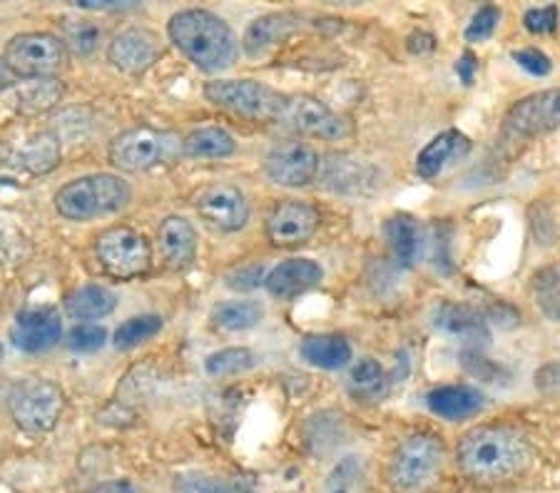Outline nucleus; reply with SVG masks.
Instances as JSON below:
<instances>
[{"mask_svg":"<svg viewBox=\"0 0 560 493\" xmlns=\"http://www.w3.org/2000/svg\"><path fill=\"white\" fill-rule=\"evenodd\" d=\"M536 451L518 429L481 424L460 436L456 461L464 477L476 486H503L526 477Z\"/></svg>","mask_w":560,"mask_h":493,"instance_id":"obj_1","label":"nucleus"},{"mask_svg":"<svg viewBox=\"0 0 560 493\" xmlns=\"http://www.w3.org/2000/svg\"><path fill=\"white\" fill-rule=\"evenodd\" d=\"M170 40L205 73H224L240 58V40L228 23L212 11L189 8L170 17Z\"/></svg>","mask_w":560,"mask_h":493,"instance_id":"obj_2","label":"nucleus"},{"mask_svg":"<svg viewBox=\"0 0 560 493\" xmlns=\"http://www.w3.org/2000/svg\"><path fill=\"white\" fill-rule=\"evenodd\" d=\"M446 446L433 434H411L388 461V483L396 493H429L444 479Z\"/></svg>","mask_w":560,"mask_h":493,"instance_id":"obj_3","label":"nucleus"},{"mask_svg":"<svg viewBox=\"0 0 560 493\" xmlns=\"http://www.w3.org/2000/svg\"><path fill=\"white\" fill-rule=\"evenodd\" d=\"M130 187L120 175L101 173L78 177L62 185L56 195V210L70 222L107 218L128 208Z\"/></svg>","mask_w":560,"mask_h":493,"instance_id":"obj_4","label":"nucleus"},{"mask_svg":"<svg viewBox=\"0 0 560 493\" xmlns=\"http://www.w3.org/2000/svg\"><path fill=\"white\" fill-rule=\"evenodd\" d=\"M205 97L222 110L255 122H279L287 105L284 93L259 80H212L205 85Z\"/></svg>","mask_w":560,"mask_h":493,"instance_id":"obj_5","label":"nucleus"},{"mask_svg":"<svg viewBox=\"0 0 560 493\" xmlns=\"http://www.w3.org/2000/svg\"><path fill=\"white\" fill-rule=\"evenodd\" d=\"M177 152H183V140L177 134L155 128H132L110 142L107 157L122 173H144L170 163Z\"/></svg>","mask_w":560,"mask_h":493,"instance_id":"obj_6","label":"nucleus"},{"mask_svg":"<svg viewBox=\"0 0 560 493\" xmlns=\"http://www.w3.org/2000/svg\"><path fill=\"white\" fill-rule=\"evenodd\" d=\"M3 60L18 78H56L68 68V48L52 33H21L8 40Z\"/></svg>","mask_w":560,"mask_h":493,"instance_id":"obj_7","label":"nucleus"},{"mask_svg":"<svg viewBox=\"0 0 560 493\" xmlns=\"http://www.w3.org/2000/svg\"><path fill=\"white\" fill-rule=\"evenodd\" d=\"M8 409L18 429L28 434H48L58 426L66 409V394L48 379H31L18 384L8 399Z\"/></svg>","mask_w":560,"mask_h":493,"instance_id":"obj_8","label":"nucleus"},{"mask_svg":"<svg viewBox=\"0 0 560 493\" xmlns=\"http://www.w3.org/2000/svg\"><path fill=\"white\" fill-rule=\"evenodd\" d=\"M97 262L113 280H135L152 265L150 242L132 227H110L95 239Z\"/></svg>","mask_w":560,"mask_h":493,"instance_id":"obj_9","label":"nucleus"},{"mask_svg":"<svg viewBox=\"0 0 560 493\" xmlns=\"http://www.w3.org/2000/svg\"><path fill=\"white\" fill-rule=\"evenodd\" d=\"M279 122L287 125L289 130L316 140L334 142L351 134V122L345 115L334 113L329 105H324L312 95H287V105Z\"/></svg>","mask_w":560,"mask_h":493,"instance_id":"obj_10","label":"nucleus"},{"mask_svg":"<svg viewBox=\"0 0 560 493\" xmlns=\"http://www.w3.org/2000/svg\"><path fill=\"white\" fill-rule=\"evenodd\" d=\"M560 128V90H540L511 107L503 120L509 140H533Z\"/></svg>","mask_w":560,"mask_h":493,"instance_id":"obj_11","label":"nucleus"},{"mask_svg":"<svg viewBox=\"0 0 560 493\" xmlns=\"http://www.w3.org/2000/svg\"><path fill=\"white\" fill-rule=\"evenodd\" d=\"M322 157L316 150L300 140L279 142L265 157V173L279 187L300 190V187L312 185L319 177Z\"/></svg>","mask_w":560,"mask_h":493,"instance_id":"obj_12","label":"nucleus"},{"mask_svg":"<svg viewBox=\"0 0 560 493\" xmlns=\"http://www.w3.org/2000/svg\"><path fill=\"white\" fill-rule=\"evenodd\" d=\"M319 230V212L310 202L282 200L267 214V239L279 249H294L310 242Z\"/></svg>","mask_w":560,"mask_h":493,"instance_id":"obj_13","label":"nucleus"},{"mask_svg":"<svg viewBox=\"0 0 560 493\" xmlns=\"http://www.w3.org/2000/svg\"><path fill=\"white\" fill-rule=\"evenodd\" d=\"M195 208L210 227L220 232H240L249 222V202L240 187L217 183L197 195Z\"/></svg>","mask_w":560,"mask_h":493,"instance_id":"obj_14","label":"nucleus"},{"mask_svg":"<svg viewBox=\"0 0 560 493\" xmlns=\"http://www.w3.org/2000/svg\"><path fill=\"white\" fill-rule=\"evenodd\" d=\"M162 56L160 35L148 28H125L107 45V60L125 75H142Z\"/></svg>","mask_w":560,"mask_h":493,"instance_id":"obj_15","label":"nucleus"},{"mask_svg":"<svg viewBox=\"0 0 560 493\" xmlns=\"http://www.w3.org/2000/svg\"><path fill=\"white\" fill-rule=\"evenodd\" d=\"M62 337L60 314L50 307L25 309L15 317L11 329L13 344L25 354H40L56 347Z\"/></svg>","mask_w":560,"mask_h":493,"instance_id":"obj_16","label":"nucleus"},{"mask_svg":"<svg viewBox=\"0 0 560 493\" xmlns=\"http://www.w3.org/2000/svg\"><path fill=\"white\" fill-rule=\"evenodd\" d=\"M324 280V269L312 262V259H287L277 265L272 272L265 277L267 292L277 300H294L300 294H306L314 286H319Z\"/></svg>","mask_w":560,"mask_h":493,"instance_id":"obj_17","label":"nucleus"},{"mask_svg":"<svg viewBox=\"0 0 560 493\" xmlns=\"http://www.w3.org/2000/svg\"><path fill=\"white\" fill-rule=\"evenodd\" d=\"M316 179L331 192L354 195L372 187L376 183V173L372 165L361 163V160L351 155H329L327 160H322L319 177Z\"/></svg>","mask_w":560,"mask_h":493,"instance_id":"obj_18","label":"nucleus"},{"mask_svg":"<svg viewBox=\"0 0 560 493\" xmlns=\"http://www.w3.org/2000/svg\"><path fill=\"white\" fill-rule=\"evenodd\" d=\"M300 28L302 17L296 13H267L247 25L245 38H242V50H245L249 58H259L265 56L267 50H272L275 45L284 43L289 35H294Z\"/></svg>","mask_w":560,"mask_h":493,"instance_id":"obj_19","label":"nucleus"},{"mask_svg":"<svg viewBox=\"0 0 560 493\" xmlns=\"http://www.w3.org/2000/svg\"><path fill=\"white\" fill-rule=\"evenodd\" d=\"M471 152V140L458 130H446L433 138L417 157V173L423 179L439 177L448 165L464 160Z\"/></svg>","mask_w":560,"mask_h":493,"instance_id":"obj_20","label":"nucleus"},{"mask_svg":"<svg viewBox=\"0 0 560 493\" xmlns=\"http://www.w3.org/2000/svg\"><path fill=\"white\" fill-rule=\"evenodd\" d=\"M429 409L446 421H460L478 414L483 409V394L468 384H451L429 391Z\"/></svg>","mask_w":560,"mask_h":493,"instance_id":"obj_21","label":"nucleus"},{"mask_svg":"<svg viewBox=\"0 0 560 493\" xmlns=\"http://www.w3.org/2000/svg\"><path fill=\"white\" fill-rule=\"evenodd\" d=\"M160 249L173 269H185L197 257V232L185 218H167L158 232Z\"/></svg>","mask_w":560,"mask_h":493,"instance_id":"obj_22","label":"nucleus"},{"mask_svg":"<svg viewBox=\"0 0 560 493\" xmlns=\"http://www.w3.org/2000/svg\"><path fill=\"white\" fill-rule=\"evenodd\" d=\"M436 327L448 331V334L466 339V342H489L491 339L489 321H486L483 312L468 307V304H441L436 309Z\"/></svg>","mask_w":560,"mask_h":493,"instance_id":"obj_23","label":"nucleus"},{"mask_svg":"<svg viewBox=\"0 0 560 493\" xmlns=\"http://www.w3.org/2000/svg\"><path fill=\"white\" fill-rule=\"evenodd\" d=\"M62 145L60 138L50 130L33 132L18 150V165L28 169L31 175H48L60 165Z\"/></svg>","mask_w":560,"mask_h":493,"instance_id":"obj_24","label":"nucleus"},{"mask_svg":"<svg viewBox=\"0 0 560 493\" xmlns=\"http://www.w3.org/2000/svg\"><path fill=\"white\" fill-rule=\"evenodd\" d=\"M388 249L401 267H413L421 255V230L411 214H394L384 224Z\"/></svg>","mask_w":560,"mask_h":493,"instance_id":"obj_25","label":"nucleus"},{"mask_svg":"<svg viewBox=\"0 0 560 493\" xmlns=\"http://www.w3.org/2000/svg\"><path fill=\"white\" fill-rule=\"evenodd\" d=\"M300 354L306 364L334 372L351 362L354 349H351L347 339L339 334H314V337L304 339L300 347Z\"/></svg>","mask_w":560,"mask_h":493,"instance_id":"obj_26","label":"nucleus"},{"mask_svg":"<svg viewBox=\"0 0 560 493\" xmlns=\"http://www.w3.org/2000/svg\"><path fill=\"white\" fill-rule=\"evenodd\" d=\"M62 95H66V85L58 78H40L28 80V83L15 85V105L21 115H43L56 107Z\"/></svg>","mask_w":560,"mask_h":493,"instance_id":"obj_27","label":"nucleus"},{"mask_svg":"<svg viewBox=\"0 0 560 493\" xmlns=\"http://www.w3.org/2000/svg\"><path fill=\"white\" fill-rule=\"evenodd\" d=\"M117 307L115 292L101 284H88L80 286L66 300V314L72 319L90 321V319H103L107 314H113Z\"/></svg>","mask_w":560,"mask_h":493,"instance_id":"obj_28","label":"nucleus"},{"mask_svg":"<svg viewBox=\"0 0 560 493\" xmlns=\"http://www.w3.org/2000/svg\"><path fill=\"white\" fill-rule=\"evenodd\" d=\"M237 142L224 128L217 125H207V128L192 130L183 138V155L195 160H222L234 155Z\"/></svg>","mask_w":560,"mask_h":493,"instance_id":"obj_29","label":"nucleus"},{"mask_svg":"<svg viewBox=\"0 0 560 493\" xmlns=\"http://www.w3.org/2000/svg\"><path fill=\"white\" fill-rule=\"evenodd\" d=\"M351 394L364 401H382L388 394V374L374 359H361L354 364L349 376Z\"/></svg>","mask_w":560,"mask_h":493,"instance_id":"obj_30","label":"nucleus"},{"mask_svg":"<svg viewBox=\"0 0 560 493\" xmlns=\"http://www.w3.org/2000/svg\"><path fill=\"white\" fill-rule=\"evenodd\" d=\"M261 317H265V309H261L259 302L252 300H234V302H222L217 304L212 312L214 327L224 331H247L257 327Z\"/></svg>","mask_w":560,"mask_h":493,"instance_id":"obj_31","label":"nucleus"},{"mask_svg":"<svg viewBox=\"0 0 560 493\" xmlns=\"http://www.w3.org/2000/svg\"><path fill=\"white\" fill-rule=\"evenodd\" d=\"M255 364H257V356L252 349L230 347L207 356L205 369L210 376H234V374H245L249 369H255Z\"/></svg>","mask_w":560,"mask_h":493,"instance_id":"obj_32","label":"nucleus"},{"mask_svg":"<svg viewBox=\"0 0 560 493\" xmlns=\"http://www.w3.org/2000/svg\"><path fill=\"white\" fill-rule=\"evenodd\" d=\"M62 35L60 40L66 43V48H70L75 56H93L97 50V45H101V35L103 31L97 28L93 21H72V17H66V21L60 23Z\"/></svg>","mask_w":560,"mask_h":493,"instance_id":"obj_33","label":"nucleus"},{"mask_svg":"<svg viewBox=\"0 0 560 493\" xmlns=\"http://www.w3.org/2000/svg\"><path fill=\"white\" fill-rule=\"evenodd\" d=\"M324 493H364V463L359 456H345L329 471Z\"/></svg>","mask_w":560,"mask_h":493,"instance_id":"obj_34","label":"nucleus"},{"mask_svg":"<svg viewBox=\"0 0 560 493\" xmlns=\"http://www.w3.org/2000/svg\"><path fill=\"white\" fill-rule=\"evenodd\" d=\"M162 329V319L158 314H142V317H132L125 321V325L117 327L115 331V347L128 352V349H135L148 342V339L158 337Z\"/></svg>","mask_w":560,"mask_h":493,"instance_id":"obj_35","label":"nucleus"},{"mask_svg":"<svg viewBox=\"0 0 560 493\" xmlns=\"http://www.w3.org/2000/svg\"><path fill=\"white\" fill-rule=\"evenodd\" d=\"M501 23V11L495 5H481L478 11L474 13L471 23H468L466 28V40L468 43H483L489 40L491 35L495 33V28H499Z\"/></svg>","mask_w":560,"mask_h":493,"instance_id":"obj_36","label":"nucleus"},{"mask_svg":"<svg viewBox=\"0 0 560 493\" xmlns=\"http://www.w3.org/2000/svg\"><path fill=\"white\" fill-rule=\"evenodd\" d=\"M105 339H107L105 327L78 325L70 331L68 347L72 349V352H97V349L105 347Z\"/></svg>","mask_w":560,"mask_h":493,"instance_id":"obj_37","label":"nucleus"},{"mask_svg":"<svg viewBox=\"0 0 560 493\" xmlns=\"http://www.w3.org/2000/svg\"><path fill=\"white\" fill-rule=\"evenodd\" d=\"M185 493H255L249 486L240 481H224V479H207L195 477L185 481Z\"/></svg>","mask_w":560,"mask_h":493,"instance_id":"obj_38","label":"nucleus"},{"mask_svg":"<svg viewBox=\"0 0 560 493\" xmlns=\"http://www.w3.org/2000/svg\"><path fill=\"white\" fill-rule=\"evenodd\" d=\"M513 60L518 62V66L526 70V73L536 75V78H546L550 70H553V62L546 56L544 50L538 48H523L513 52Z\"/></svg>","mask_w":560,"mask_h":493,"instance_id":"obj_39","label":"nucleus"},{"mask_svg":"<svg viewBox=\"0 0 560 493\" xmlns=\"http://www.w3.org/2000/svg\"><path fill=\"white\" fill-rule=\"evenodd\" d=\"M523 23L530 33H553L558 28V5H544V8H530V11L523 15Z\"/></svg>","mask_w":560,"mask_h":493,"instance_id":"obj_40","label":"nucleus"},{"mask_svg":"<svg viewBox=\"0 0 560 493\" xmlns=\"http://www.w3.org/2000/svg\"><path fill=\"white\" fill-rule=\"evenodd\" d=\"M228 284L232 290H255V286L265 284V272H261V267H242V269H234L232 274H228Z\"/></svg>","mask_w":560,"mask_h":493,"instance_id":"obj_41","label":"nucleus"},{"mask_svg":"<svg viewBox=\"0 0 560 493\" xmlns=\"http://www.w3.org/2000/svg\"><path fill=\"white\" fill-rule=\"evenodd\" d=\"M476 70H478V58L474 56L471 50H466L464 56H460L458 62H456V73H458V78H460V83L471 85Z\"/></svg>","mask_w":560,"mask_h":493,"instance_id":"obj_42","label":"nucleus"},{"mask_svg":"<svg viewBox=\"0 0 560 493\" xmlns=\"http://www.w3.org/2000/svg\"><path fill=\"white\" fill-rule=\"evenodd\" d=\"M90 493H144L138 483H132L128 479H120V481H105L101 486H95Z\"/></svg>","mask_w":560,"mask_h":493,"instance_id":"obj_43","label":"nucleus"},{"mask_svg":"<svg viewBox=\"0 0 560 493\" xmlns=\"http://www.w3.org/2000/svg\"><path fill=\"white\" fill-rule=\"evenodd\" d=\"M78 8L83 11H125V8H135V3H117V0H78Z\"/></svg>","mask_w":560,"mask_h":493,"instance_id":"obj_44","label":"nucleus"},{"mask_svg":"<svg viewBox=\"0 0 560 493\" xmlns=\"http://www.w3.org/2000/svg\"><path fill=\"white\" fill-rule=\"evenodd\" d=\"M433 48H436V43H433V35L429 33H413L409 38V50L411 52H431Z\"/></svg>","mask_w":560,"mask_h":493,"instance_id":"obj_45","label":"nucleus"},{"mask_svg":"<svg viewBox=\"0 0 560 493\" xmlns=\"http://www.w3.org/2000/svg\"><path fill=\"white\" fill-rule=\"evenodd\" d=\"M18 85V75L13 73L11 68H8V62L0 58V90H8V87H15Z\"/></svg>","mask_w":560,"mask_h":493,"instance_id":"obj_46","label":"nucleus"},{"mask_svg":"<svg viewBox=\"0 0 560 493\" xmlns=\"http://www.w3.org/2000/svg\"><path fill=\"white\" fill-rule=\"evenodd\" d=\"M0 362H3V344H0Z\"/></svg>","mask_w":560,"mask_h":493,"instance_id":"obj_47","label":"nucleus"}]
</instances>
